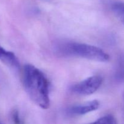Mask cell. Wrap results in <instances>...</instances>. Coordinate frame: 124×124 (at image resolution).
I'll list each match as a JSON object with an SVG mask.
<instances>
[{
    "label": "cell",
    "mask_w": 124,
    "mask_h": 124,
    "mask_svg": "<svg viewBox=\"0 0 124 124\" xmlns=\"http://www.w3.org/2000/svg\"><path fill=\"white\" fill-rule=\"evenodd\" d=\"M23 83L29 98L42 109L50 107L49 86L47 78L40 70L30 64L24 67Z\"/></svg>",
    "instance_id": "cell-1"
},
{
    "label": "cell",
    "mask_w": 124,
    "mask_h": 124,
    "mask_svg": "<svg viewBox=\"0 0 124 124\" xmlns=\"http://www.w3.org/2000/svg\"></svg>",
    "instance_id": "cell-10"
},
{
    "label": "cell",
    "mask_w": 124,
    "mask_h": 124,
    "mask_svg": "<svg viewBox=\"0 0 124 124\" xmlns=\"http://www.w3.org/2000/svg\"><path fill=\"white\" fill-rule=\"evenodd\" d=\"M11 118L14 124H24L23 121L21 118L19 113L18 112V110H15L12 111L11 114Z\"/></svg>",
    "instance_id": "cell-9"
},
{
    "label": "cell",
    "mask_w": 124,
    "mask_h": 124,
    "mask_svg": "<svg viewBox=\"0 0 124 124\" xmlns=\"http://www.w3.org/2000/svg\"><path fill=\"white\" fill-rule=\"evenodd\" d=\"M102 83V78L99 76H93L71 87V91L79 95H90L96 92Z\"/></svg>",
    "instance_id": "cell-3"
},
{
    "label": "cell",
    "mask_w": 124,
    "mask_h": 124,
    "mask_svg": "<svg viewBox=\"0 0 124 124\" xmlns=\"http://www.w3.org/2000/svg\"><path fill=\"white\" fill-rule=\"evenodd\" d=\"M115 78L119 82H124V52L117 62L115 71Z\"/></svg>",
    "instance_id": "cell-7"
},
{
    "label": "cell",
    "mask_w": 124,
    "mask_h": 124,
    "mask_svg": "<svg viewBox=\"0 0 124 124\" xmlns=\"http://www.w3.org/2000/svg\"><path fill=\"white\" fill-rule=\"evenodd\" d=\"M0 61L8 66L14 69H19L20 64L15 54L12 52L7 51L0 46Z\"/></svg>",
    "instance_id": "cell-5"
},
{
    "label": "cell",
    "mask_w": 124,
    "mask_h": 124,
    "mask_svg": "<svg viewBox=\"0 0 124 124\" xmlns=\"http://www.w3.org/2000/svg\"><path fill=\"white\" fill-rule=\"evenodd\" d=\"M62 55L73 56L98 62H107L110 56L101 48L92 45L78 42H65L57 47Z\"/></svg>",
    "instance_id": "cell-2"
},
{
    "label": "cell",
    "mask_w": 124,
    "mask_h": 124,
    "mask_svg": "<svg viewBox=\"0 0 124 124\" xmlns=\"http://www.w3.org/2000/svg\"><path fill=\"white\" fill-rule=\"evenodd\" d=\"M0 124H2L1 122V121H0Z\"/></svg>",
    "instance_id": "cell-11"
},
{
    "label": "cell",
    "mask_w": 124,
    "mask_h": 124,
    "mask_svg": "<svg viewBox=\"0 0 124 124\" xmlns=\"http://www.w3.org/2000/svg\"><path fill=\"white\" fill-rule=\"evenodd\" d=\"M111 10L116 17L124 25V2L116 1L111 5Z\"/></svg>",
    "instance_id": "cell-6"
},
{
    "label": "cell",
    "mask_w": 124,
    "mask_h": 124,
    "mask_svg": "<svg viewBox=\"0 0 124 124\" xmlns=\"http://www.w3.org/2000/svg\"><path fill=\"white\" fill-rule=\"evenodd\" d=\"M99 107V102L96 100L90 101L87 103L75 105L69 108L68 113L71 115L79 116L88 113L90 112L96 110Z\"/></svg>",
    "instance_id": "cell-4"
},
{
    "label": "cell",
    "mask_w": 124,
    "mask_h": 124,
    "mask_svg": "<svg viewBox=\"0 0 124 124\" xmlns=\"http://www.w3.org/2000/svg\"><path fill=\"white\" fill-rule=\"evenodd\" d=\"M88 124H117V122L113 116L108 115L103 116L94 122Z\"/></svg>",
    "instance_id": "cell-8"
}]
</instances>
